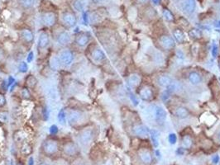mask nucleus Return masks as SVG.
<instances>
[{"label":"nucleus","mask_w":220,"mask_h":165,"mask_svg":"<svg viewBox=\"0 0 220 165\" xmlns=\"http://www.w3.org/2000/svg\"><path fill=\"white\" fill-rule=\"evenodd\" d=\"M65 112H66L67 123L69 124L71 127L76 131L90 122L87 112L81 107L71 106L65 108Z\"/></svg>","instance_id":"1"},{"label":"nucleus","mask_w":220,"mask_h":165,"mask_svg":"<svg viewBox=\"0 0 220 165\" xmlns=\"http://www.w3.org/2000/svg\"><path fill=\"white\" fill-rule=\"evenodd\" d=\"M98 129L95 124L89 122L77 130V140L80 146L84 148L90 146L98 135Z\"/></svg>","instance_id":"2"},{"label":"nucleus","mask_w":220,"mask_h":165,"mask_svg":"<svg viewBox=\"0 0 220 165\" xmlns=\"http://www.w3.org/2000/svg\"><path fill=\"white\" fill-rule=\"evenodd\" d=\"M41 152L46 157H54L61 152V142L55 135H49L41 144Z\"/></svg>","instance_id":"3"},{"label":"nucleus","mask_w":220,"mask_h":165,"mask_svg":"<svg viewBox=\"0 0 220 165\" xmlns=\"http://www.w3.org/2000/svg\"><path fill=\"white\" fill-rule=\"evenodd\" d=\"M85 55L92 64L96 65L104 64L107 60L104 51L99 47L95 41H92L87 46V48L85 50Z\"/></svg>","instance_id":"4"},{"label":"nucleus","mask_w":220,"mask_h":165,"mask_svg":"<svg viewBox=\"0 0 220 165\" xmlns=\"http://www.w3.org/2000/svg\"><path fill=\"white\" fill-rule=\"evenodd\" d=\"M52 30L53 32L52 37H51L52 40L60 48L71 46L72 41H73V36L71 35L69 30H67L61 26L60 29L56 28L55 27Z\"/></svg>","instance_id":"5"},{"label":"nucleus","mask_w":220,"mask_h":165,"mask_svg":"<svg viewBox=\"0 0 220 165\" xmlns=\"http://www.w3.org/2000/svg\"><path fill=\"white\" fill-rule=\"evenodd\" d=\"M17 35L21 46L25 49L30 50L35 41V34L32 28L28 26L20 27L17 30Z\"/></svg>","instance_id":"6"},{"label":"nucleus","mask_w":220,"mask_h":165,"mask_svg":"<svg viewBox=\"0 0 220 165\" xmlns=\"http://www.w3.org/2000/svg\"><path fill=\"white\" fill-rule=\"evenodd\" d=\"M51 44V35L47 29L42 28L41 29L37 37V53L38 56H45L46 52L49 51Z\"/></svg>","instance_id":"7"},{"label":"nucleus","mask_w":220,"mask_h":165,"mask_svg":"<svg viewBox=\"0 0 220 165\" xmlns=\"http://www.w3.org/2000/svg\"><path fill=\"white\" fill-rule=\"evenodd\" d=\"M92 39L93 37L90 32L79 31L74 34L71 46H73L80 51H85L87 48V46L92 42Z\"/></svg>","instance_id":"8"},{"label":"nucleus","mask_w":220,"mask_h":165,"mask_svg":"<svg viewBox=\"0 0 220 165\" xmlns=\"http://www.w3.org/2000/svg\"><path fill=\"white\" fill-rule=\"evenodd\" d=\"M59 17L56 13V9L41 10V22L43 28L47 30H52L58 26Z\"/></svg>","instance_id":"9"},{"label":"nucleus","mask_w":220,"mask_h":165,"mask_svg":"<svg viewBox=\"0 0 220 165\" xmlns=\"http://www.w3.org/2000/svg\"><path fill=\"white\" fill-rule=\"evenodd\" d=\"M56 54H57L59 60L61 63L63 69L68 68L73 64L74 60H75V51L73 50V48H71V46L58 49Z\"/></svg>","instance_id":"10"},{"label":"nucleus","mask_w":220,"mask_h":165,"mask_svg":"<svg viewBox=\"0 0 220 165\" xmlns=\"http://www.w3.org/2000/svg\"><path fill=\"white\" fill-rule=\"evenodd\" d=\"M71 9H65L60 14V26L67 30L72 29L76 26L78 22V18L76 17L75 12Z\"/></svg>","instance_id":"11"},{"label":"nucleus","mask_w":220,"mask_h":165,"mask_svg":"<svg viewBox=\"0 0 220 165\" xmlns=\"http://www.w3.org/2000/svg\"><path fill=\"white\" fill-rule=\"evenodd\" d=\"M61 152L66 157L76 158L80 154L79 144L71 139H65L61 142Z\"/></svg>","instance_id":"12"},{"label":"nucleus","mask_w":220,"mask_h":165,"mask_svg":"<svg viewBox=\"0 0 220 165\" xmlns=\"http://www.w3.org/2000/svg\"><path fill=\"white\" fill-rule=\"evenodd\" d=\"M48 67L49 69L52 71H59L62 68L61 63H60L59 57L56 53L51 54L48 58Z\"/></svg>","instance_id":"13"},{"label":"nucleus","mask_w":220,"mask_h":165,"mask_svg":"<svg viewBox=\"0 0 220 165\" xmlns=\"http://www.w3.org/2000/svg\"><path fill=\"white\" fill-rule=\"evenodd\" d=\"M153 117L156 123L159 125H163L166 120V112L162 108L158 107V106H155L154 107Z\"/></svg>","instance_id":"14"},{"label":"nucleus","mask_w":220,"mask_h":165,"mask_svg":"<svg viewBox=\"0 0 220 165\" xmlns=\"http://www.w3.org/2000/svg\"><path fill=\"white\" fill-rule=\"evenodd\" d=\"M24 86L28 88L31 91H34L38 85V79L34 74L28 73V75L24 78Z\"/></svg>","instance_id":"15"},{"label":"nucleus","mask_w":220,"mask_h":165,"mask_svg":"<svg viewBox=\"0 0 220 165\" xmlns=\"http://www.w3.org/2000/svg\"><path fill=\"white\" fill-rule=\"evenodd\" d=\"M160 46L165 50H170L175 46V41L174 39L170 36L167 35H163L161 36L159 40Z\"/></svg>","instance_id":"16"},{"label":"nucleus","mask_w":220,"mask_h":165,"mask_svg":"<svg viewBox=\"0 0 220 165\" xmlns=\"http://www.w3.org/2000/svg\"><path fill=\"white\" fill-rule=\"evenodd\" d=\"M141 98L145 101H150L153 98V90L149 86H144L141 88L139 92Z\"/></svg>","instance_id":"17"},{"label":"nucleus","mask_w":220,"mask_h":165,"mask_svg":"<svg viewBox=\"0 0 220 165\" xmlns=\"http://www.w3.org/2000/svg\"><path fill=\"white\" fill-rule=\"evenodd\" d=\"M32 153H33V146L30 142L24 141L22 143L20 148L21 155H23V157H28L32 155Z\"/></svg>","instance_id":"18"},{"label":"nucleus","mask_w":220,"mask_h":165,"mask_svg":"<svg viewBox=\"0 0 220 165\" xmlns=\"http://www.w3.org/2000/svg\"><path fill=\"white\" fill-rule=\"evenodd\" d=\"M18 94L20 98L24 100V101H32V99H33L32 91L28 88L24 86V85L22 86L20 88V89L18 90Z\"/></svg>","instance_id":"19"},{"label":"nucleus","mask_w":220,"mask_h":165,"mask_svg":"<svg viewBox=\"0 0 220 165\" xmlns=\"http://www.w3.org/2000/svg\"><path fill=\"white\" fill-rule=\"evenodd\" d=\"M71 8L76 12H82L85 8V0H71Z\"/></svg>","instance_id":"20"},{"label":"nucleus","mask_w":220,"mask_h":165,"mask_svg":"<svg viewBox=\"0 0 220 165\" xmlns=\"http://www.w3.org/2000/svg\"><path fill=\"white\" fill-rule=\"evenodd\" d=\"M133 131L136 135L141 138L147 137L148 135V130L146 126L142 125H135L133 127Z\"/></svg>","instance_id":"21"},{"label":"nucleus","mask_w":220,"mask_h":165,"mask_svg":"<svg viewBox=\"0 0 220 165\" xmlns=\"http://www.w3.org/2000/svg\"><path fill=\"white\" fill-rule=\"evenodd\" d=\"M141 80H142L141 76L139 75L138 73H136L130 74L128 77V84L130 85L131 87H133V88L138 87L141 83Z\"/></svg>","instance_id":"22"},{"label":"nucleus","mask_w":220,"mask_h":165,"mask_svg":"<svg viewBox=\"0 0 220 165\" xmlns=\"http://www.w3.org/2000/svg\"><path fill=\"white\" fill-rule=\"evenodd\" d=\"M195 7H196L195 0H186L183 7L184 12L187 14L193 13L195 10Z\"/></svg>","instance_id":"23"},{"label":"nucleus","mask_w":220,"mask_h":165,"mask_svg":"<svg viewBox=\"0 0 220 165\" xmlns=\"http://www.w3.org/2000/svg\"><path fill=\"white\" fill-rule=\"evenodd\" d=\"M157 82H158L159 85L164 88H169L173 82L170 76L165 75V74L159 76L158 78H157Z\"/></svg>","instance_id":"24"},{"label":"nucleus","mask_w":220,"mask_h":165,"mask_svg":"<svg viewBox=\"0 0 220 165\" xmlns=\"http://www.w3.org/2000/svg\"><path fill=\"white\" fill-rule=\"evenodd\" d=\"M139 157H140L141 160L145 163H150L152 161L151 153L149 152V150L146 149H141L139 151Z\"/></svg>","instance_id":"25"},{"label":"nucleus","mask_w":220,"mask_h":165,"mask_svg":"<svg viewBox=\"0 0 220 165\" xmlns=\"http://www.w3.org/2000/svg\"><path fill=\"white\" fill-rule=\"evenodd\" d=\"M13 140L16 143H23L24 141H26V139H27V135L25 134V132L23 131H16L13 133Z\"/></svg>","instance_id":"26"},{"label":"nucleus","mask_w":220,"mask_h":165,"mask_svg":"<svg viewBox=\"0 0 220 165\" xmlns=\"http://www.w3.org/2000/svg\"><path fill=\"white\" fill-rule=\"evenodd\" d=\"M201 121L204 122V123L209 125V126H212V125L214 124V122L217 121V118H216L213 115L206 112L202 115Z\"/></svg>","instance_id":"27"},{"label":"nucleus","mask_w":220,"mask_h":165,"mask_svg":"<svg viewBox=\"0 0 220 165\" xmlns=\"http://www.w3.org/2000/svg\"><path fill=\"white\" fill-rule=\"evenodd\" d=\"M18 5L23 10H29L33 8L35 0H18Z\"/></svg>","instance_id":"28"},{"label":"nucleus","mask_w":220,"mask_h":165,"mask_svg":"<svg viewBox=\"0 0 220 165\" xmlns=\"http://www.w3.org/2000/svg\"><path fill=\"white\" fill-rule=\"evenodd\" d=\"M189 80L193 85H198L201 82V76L198 72L193 71L189 74Z\"/></svg>","instance_id":"29"},{"label":"nucleus","mask_w":220,"mask_h":165,"mask_svg":"<svg viewBox=\"0 0 220 165\" xmlns=\"http://www.w3.org/2000/svg\"><path fill=\"white\" fill-rule=\"evenodd\" d=\"M175 116H176L177 117H179L181 119H184V118H186V117H188L189 112L186 108L179 107V108H177L176 109H175Z\"/></svg>","instance_id":"30"},{"label":"nucleus","mask_w":220,"mask_h":165,"mask_svg":"<svg viewBox=\"0 0 220 165\" xmlns=\"http://www.w3.org/2000/svg\"><path fill=\"white\" fill-rule=\"evenodd\" d=\"M9 121V112L6 109L0 110V124L6 125Z\"/></svg>","instance_id":"31"},{"label":"nucleus","mask_w":220,"mask_h":165,"mask_svg":"<svg viewBox=\"0 0 220 165\" xmlns=\"http://www.w3.org/2000/svg\"><path fill=\"white\" fill-rule=\"evenodd\" d=\"M173 36H174L175 39L180 43H182V42L186 41V36L181 29H175L173 31Z\"/></svg>","instance_id":"32"},{"label":"nucleus","mask_w":220,"mask_h":165,"mask_svg":"<svg viewBox=\"0 0 220 165\" xmlns=\"http://www.w3.org/2000/svg\"><path fill=\"white\" fill-rule=\"evenodd\" d=\"M57 119H58V122H59V123H60V125H62V126H65V125L66 124L67 120H66V112H65V108H62V109H60V111L59 112V113H58Z\"/></svg>","instance_id":"33"},{"label":"nucleus","mask_w":220,"mask_h":165,"mask_svg":"<svg viewBox=\"0 0 220 165\" xmlns=\"http://www.w3.org/2000/svg\"><path fill=\"white\" fill-rule=\"evenodd\" d=\"M153 60L157 64H163L164 63V57L160 52L155 51V52H153Z\"/></svg>","instance_id":"34"},{"label":"nucleus","mask_w":220,"mask_h":165,"mask_svg":"<svg viewBox=\"0 0 220 165\" xmlns=\"http://www.w3.org/2000/svg\"><path fill=\"white\" fill-rule=\"evenodd\" d=\"M28 70V65L27 61H20L18 64V71L22 73H26Z\"/></svg>","instance_id":"35"},{"label":"nucleus","mask_w":220,"mask_h":165,"mask_svg":"<svg viewBox=\"0 0 220 165\" xmlns=\"http://www.w3.org/2000/svg\"><path fill=\"white\" fill-rule=\"evenodd\" d=\"M189 36L193 39H199L201 37V33L199 29H192L189 32Z\"/></svg>","instance_id":"36"},{"label":"nucleus","mask_w":220,"mask_h":165,"mask_svg":"<svg viewBox=\"0 0 220 165\" xmlns=\"http://www.w3.org/2000/svg\"><path fill=\"white\" fill-rule=\"evenodd\" d=\"M7 98L6 95L3 92H0V110L1 109H4V108L7 106Z\"/></svg>","instance_id":"37"},{"label":"nucleus","mask_w":220,"mask_h":165,"mask_svg":"<svg viewBox=\"0 0 220 165\" xmlns=\"http://www.w3.org/2000/svg\"><path fill=\"white\" fill-rule=\"evenodd\" d=\"M6 59H7V51L2 45H0V63H3Z\"/></svg>","instance_id":"38"},{"label":"nucleus","mask_w":220,"mask_h":165,"mask_svg":"<svg viewBox=\"0 0 220 165\" xmlns=\"http://www.w3.org/2000/svg\"><path fill=\"white\" fill-rule=\"evenodd\" d=\"M163 16L165 18V20L168 21V22H171V21L174 20V16L171 13V12L170 10L166 9V8L163 10Z\"/></svg>","instance_id":"39"},{"label":"nucleus","mask_w":220,"mask_h":165,"mask_svg":"<svg viewBox=\"0 0 220 165\" xmlns=\"http://www.w3.org/2000/svg\"><path fill=\"white\" fill-rule=\"evenodd\" d=\"M183 144L186 148H190L193 144V140L190 135H186L183 139Z\"/></svg>","instance_id":"40"},{"label":"nucleus","mask_w":220,"mask_h":165,"mask_svg":"<svg viewBox=\"0 0 220 165\" xmlns=\"http://www.w3.org/2000/svg\"><path fill=\"white\" fill-rule=\"evenodd\" d=\"M151 139H152V141H153V144L155 146H157L158 145V132L156 131H151Z\"/></svg>","instance_id":"41"},{"label":"nucleus","mask_w":220,"mask_h":165,"mask_svg":"<svg viewBox=\"0 0 220 165\" xmlns=\"http://www.w3.org/2000/svg\"><path fill=\"white\" fill-rule=\"evenodd\" d=\"M145 14H146V17H147V18L151 19L153 18L154 17H155V15H156V11H155V9H153V8H149L148 9L146 10Z\"/></svg>","instance_id":"42"},{"label":"nucleus","mask_w":220,"mask_h":165,"mask_svg":"<svg viewBox=\"0 0 220 165\" xmlns=\"http://www.w3.org/2000/svg\"><path fill=\"white\" fill-rule=\"evenodd\" d=\"M59 129H58L56 125H52L50 127V135H56L58 134Z\"/></svg>","instance_id":"43"},{"label":"nucleus","mask_w":220,"mask_h":165,"mask_svg":"<svg viewBox=\"0 0 220 165\" xmlns=\"http://www.w3.org/2000/svg\"><path fill=\"white\" fill-rule=\"evenodd\" d=\"M33 59H34V53H33V51H29V53L28 54V56H26V61L28 64V63L32 62Z\"/></svg>","instance_id":"44"},{"label":"nucleus","mask_w":220,"mask_h":165,"mask_svg":"<svg viewBox=\"0 0 220 165\" xmlns=\"http://www.w3.org/2000/svg\"><path fill=\"white\" fill-rule=\"evenodd\" d=\"M168 140H169V142H170V144H175V142H176L177 140L176 135H175V134H170V135H169V137H168Z\"/></svg>","instance_id":"45"},{"label":"nucleus","mask_w":220,"mask_h":165,"mask_svg":"<svg viewBox=\"0 0 220 165\" xmlns=\"http://www.w3.org/2000/svg\"><path fill=\"white\" fill-rule=\"evenodd\" d=\"M193 50H192V51H193V55H197L198 54H199V52H200V46L199 45H194L193 46Z\"/></svg>","instance_id":"46"},{"label":"nucleus","mask_w":220,"mask_h":165,"mask_svg":"<svg viewBox=\"0 0 220 165\" xmlns=\"http://www.w3.org/2000/svg\"><path fill=\"white\" fill-rule=\"evenodd\" d=\"M176 55L180 60H184V59H185V54H184L183 51H181V50H178V51H176Z\"/></svg>","instance_id":"47"},{"label":"nucleus","mask_w":220,"mask_h":165,"mask_svg":"<svg viewBox=\"0 0 220 165\" xmlns=\"http://www.w3.org/2000/svg\"><path fill=\"white\" fill-rule=\"evenodd\" d=\"M104 1H105V0H92V2H93V3H94V4H101V3H103Z\"/></svg>","instance_id":"48"},{"label":"nucleus","mask_w":220,"mask_h":165,"mask_svg":"<svg viewBox=\"0 0 220 165\" xmlns=\"http://www.w3.org/2000/svg\"><path fill=\"white\" fill-rule=\"evenodd\" d=\"M217 53H218V47H217V46H213V56H216L217 55Z\"/></svg>","instance_id":"49"},{"label":"nucleus","mask_w":220,"mask_h":165,"mask_svg":"<svg viewBox=\"0 0 220 165\" xmlns=\"http://www.w3.org/2000/svg\"><path fill=\"white\" fill-rule=\"evenodd\" d=\"M33 163H34V159H33V158L31 156L30 158H29V163H28V165H33Z\"/></svg>","instance_id":"50"},{"label":"nucleus","mask_w":220,"mask_h":165,"mask_svg":"<svg viewBox=\"0 0 220 165\" xmlns=\"http://www.w3.org/2000/svg\"><path fill=\"white\" fill-rule=\"evenodd\" d=\"M218 159H219V157H218V155H216L215 157H213V161L215 163H217L218 162Z\"/></svg>","instance_id":"51"},{"label":"nucleus","mask_w":220,"mask_h":165,"mask_svg":"<svg viewBox=\"0 0 220 165\" xmlns=\"http://www.w3.org/2000/svg\"><path fill=\"white\" fill-rule=\"evenodd\" d=\"M148 0H138V2H139L140 3H146Z\"/></svg>","instance_id":"52"},{"label":"nucleus","mask_w":220,"mask_h":165,"mask_svg":"<svg viewBox=\"0 0 220 165\" xmlns=\"http://www.w3.org/2000/svg\"><path fill=\"white\" fill-rule=\"evenodd\" d=\"M38 165H50V164L47 163H46V162H41L40 163H38Z\"/></svg>","instance_id":"53"},{"label":"nucleus","mask_w":220,"mask_h":165,"mask_svg":"<svg viewBox=\"0 0 220 165\" xmlns=\"http://www.w3.org/2000/svg\"><path fill=\"white\" fill-rule=\"evenodd\" d=\"M16 165H24V163H23V162H21V161H19V162H18V163H17Z\"/></svg>","instance_id":"54"},{"label":"nucleus","mask_w":220,"mask_h":165,"mask_svg":"<svg viewBox=\"0 0 220 165\" xmlns=\"http://www.w3.org/2000/svg\"><path fill=\"white\" fill-rule=\"evenodd\" d=\"M152 1H153L154 3H156V4H158L159 0H152Z\"/></svg>","instance_id":"55"},{"label":"nucleus","mask_w":220,"mask_h":165,"mask_svg":"<svg viewBox=\"0 0 220 165\" xmlns=\"http://www.w3.org/2000/svg\"><path fill=\"white\" fill-rule=\"evenodd\" d=\"M218 140H219V141H220V132L218 133Z\"/></svg>","instance_id":"56"},{"label":"nucleus","mask_w":220,"mask_h":165,"mask_svg":"<svg viewBox=\"0 0 220 165\" xmlns=\"http://www.w3.org/2000/svg\"><path fill=\"white\" fill-rule=\"evenodd\" d=\"M218 67H219V69H220V60L219 62H218Z\"/></svg>","instance_id":"57"},{"label":"nucleus","mask_w":220,"mask_h":165,"mask_svg":"<svg viewBox=\"0 0 220 165\" xmlns=\"http://www.w3.org/2000/svg\"><path fill=\"white\" fill-rule=\"evenodd\" d=\"M214 1H218V0H214Z\"/></svg>","instance_id":"58"}]
</instances>
